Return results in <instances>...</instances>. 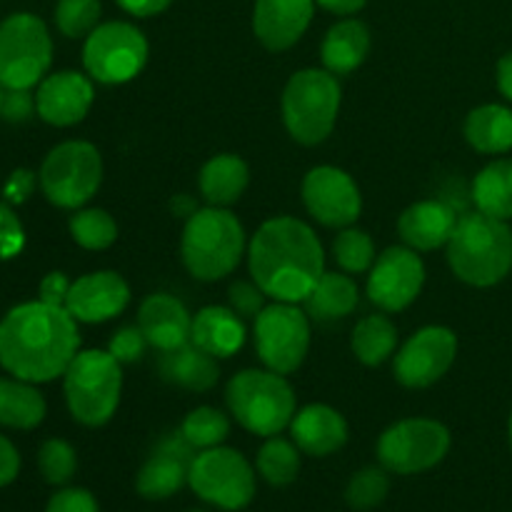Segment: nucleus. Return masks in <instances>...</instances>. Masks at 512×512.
<instances>
[{"instance_id":"1","label":"nucleus","mask_w":512,"mask_h":512,"mask_svg":"<svg viewBox=\"0 0 512 512\" xmlns=\"http://www.w3.org/2000/svg\"><path fill=\"white\" fill-rule=\"evenodd\" d=\"M78 320L60 305L23 303L0 320V365L25 383H50L78 355Z\"/></svg>"},{"instance_id":"51","label":"nucleus","mask_w":512,"mask_h":512,"mask_svg":"<svg viewBox=\"0 0 512 512\" xmlns=\"http://www.w3.org/2000/svg\"><path fill=\"white\" fill-rule=\"evenodd\" d=\"M3 93H5V88L0 85V110H3Z\"/></svg>"},{"instance_id":"17","label":"nucleus","mask_w":512,"mask_h":512,"mask_svg":"<svg viewBox=\"0 0 512 512\" xmlns=\"http://www.w3.org/2000/svg\"><path fill=\"white\" fill-rule=\"evenodd\" d=\"M195 460V448L183 438V433L165 435L153 450L135 478V490L145 500H168L188 483L190 463Z\"/></svg>"},{"instance_id":"24","label":"nucleus","mask_w":512,"mask_h":512,"mask_svg":"<svg viewBox=\"0 0 512 512\" xmlns=\"http://www.w3.org/2000/svg\"><path fill=\"white\" fill-rule=\"evenodd\" d=\"M190 343L215 358H230L245 345V323L233 308L208 305L193 318Z\"/></svg>"},{"instance_id":"36","label":"nucleus","mask_w":512,"mask_h":512,"mask_svg":"<svg viewBox=\"0 0 512 512\" xmlns=\"http://www.w3.org/2000/svg\"><path fill=\"white\" fill-rule=\"evenodd\" d=\"M333 258L345 273H365L375 263V243L365 230L345 228L333 243Z\"/></svg>"},{"instance_id":"50","label":"nucleus","mask_w":512,"mask_h":512,"mask_svg":"<svg viewBox=\"0 0 512 512\" xmlns=\"http://www.w3.org/2000/svg\"><path fill=\"white\" fill-rule=\"evenodd\" d=\"M498 88L505 98L512 100V53L503 55L498 63Z\"/></svg>"},{"instance_id":"21","label":"nucleus","mask_w":512,"mask_h":512,"mask_svg":"<svg viewBox=\"0 0 512 512\" xmlns=\"http://www.w3.org/2000/svg\"><path fill=\"white\" fill-rule=\"evenodd\" d=\"M290 435L293 443L298 445L300 453L313 455V458H325L333 455L348 443V423L343 415L330 405H305L298 410L290 423Z\"/></svg>"},{"instance_id":"53","label":"nucleus","mask_w":512,"mask_h":512,"mask_svg":"<svg viewBox=\"0 0 512 512\" xmlns=\"http://www.w3.org/2000/svg\"><path fill=\"white\" fill-rule=\"evenodd\" d=\"M190 512H208V510H190Z\"/></svg>"},{"instance_id":"39","label":"nucleus","mask_w":512,"mask_h":512,"mask_svg":"<svg viewBox=\"0 0 512 512\" xmlns=\"http://www.w3.org/2000/svg\"><path fill=\"white\" fill-rule=\"evenodd\" d=\"M38 468L45 483L55 485V488H63V485H68L70 480L75 478V470H78V455H75L73 445L65 443V440L60 438L45 440V443L40 445Z\"/></svg>"},{"instance_id":"31","label":"nucleus","mask_w":512,"mask_h":512,"mask_svg":"<svg viewBox=\"0 0 512 512\" xmlns=\"http://www.w3.org/2000/svg\"><path fill=\"white\" fill-rule=\"evenodd\" d=\"M473 200L490 218H512V158L493 160L475 175Z\"/></svg>"},{"instance_id":"45","label":"nucleus","mask_w":512,"mask_h":512,"mask_svg":"<svg viewBox=\"0 0 512 512\" xmlns=\"http://www.w3.org/2000/svg\"><path fill=\"white\" fill-rule=\"evenodd\" d=\"M20 473V453L5 435H0V488L15 483Z\"/></svg>"},{"instance_id":"49","label":"nucleus","mask_w":512,"mask_h":512,"mask_svg":"<svg viewBox=\"0 0 512 512\" xmlns=\"http://www.w3.org/2000/svg\"><path fill=\"white\" fill-rule=\"evenodd\" d=\"M315 3H318L320 8L328 10V13L353 15V13H358V10H363L368 0H315Z\"/></svg>"},{"instance_id":"27","label":"nucleus","mask_w":512,"mask_h":512,"mask_svg":"<svg viewBox=\"0 0 512 512\" xmlns=\"http://www.w3.org/2000/svg\"><path fill=\"white\" fill-rule=\"evenodd\" d=\"M200 195L215 208H228L243 198L250 183L248 163L238 155H215L200 170Z\"/></svg>"},{"instance_id":"3","label":"nucleus","mask_w":512,"mask_h":512,"mask_svg":"<svg viewBox=\"0 0 512 512\" xmlns=\"http://www.w3.org/2000/svg\"><path fill=\"white\" fill-rule=\"evenodd\" d=\"M448 263L463 283L490 288L512 270V230L508 220L475 213L463 215L448 240Z\"/></svg>"},{"instance_id":"37","label":"nucleus","mask_w":512,"mask_h":512,"mask_svg":"<svg viewBox=\"0 0 512 512\" xmlns=\"http://www.w3.org/2000/svg\"><path fill=\"white\" fill-rule=\"evenodd\" d=\"M390 493V478L385 468H363L350 478L345 488V500L353 510H373L383 505Z\"/></svg>"},{"instance_id":"18","label":"nucleus","mask_w":512,"mask_h":512,"mask_svg":"<svg viewBox=\"0 0 512 512\" xmlns=\"http://www.w3.org/2000/svg\"><path fill=\"white\" fill-rule=\"evenodd\" d=\"M130 303V288L123 275L98 270L75 280L65 298V310L78 323H105L123 313Z\"/></svg>"},{"instance_id":"44","label":"nucleus","mask_w":512,"mask_h":512,"mask_svg":"<svg viewBox=\"0 0 512 512\" xmlns=\"http://www.w3.org/2000/svg\"><path fill=\"white\" fill-rule=\"evenodd\" d=\"M23 248V225L13 210L0 203V258H13Z\"/></svg>"},{"instance_id":"35","label":"nucleus","mask_w":512,"mask_h":512,"mask_svg":"<svg viewBox=\"0 0 512 512\" xmlns=\"http://www.w3.org/2000/svg\"><path fill=\"white\" fill-rule=\"evenodd\" d=\"M70 235L85 250H105L118 240V223L108 210H78L70 218Z\"/></svg>"},{"instance_id":"8","label":"nucleus","mask_w":512,"mask_h":512,"mask_svg":"<svg viewBox=\"0 0 512 512\" xmlns=\"http://www.w3.org/2000/svg\"><path fill=\"white\" fill-rule=\"evenodd\" d=\"M38 183L45 198L58 208H80L103 183V158L98 148L85 140L60 143L45 155Z\"/></svg>"},{"instance_id":"47","label":"nucleus","mask_w":512,"mask_h":512,"mask_svg":"<svg viewBox=\"0 0 512 512\" xmlns=\"http://www.w3.org/2000/svg\"><path fill=\"white\" fill-rule=\"evenodd\" d=\"M35 188V175L30 173V170H15L13 175H10V180L5 183V198H8V203H25V200L30 198V193H33Z\"/></svg>"},{"instance_id":"34","label":"nucleus","mask_w":512,"mask_h":512,"mask_svg":"<svg viewBox=\"0 0 512 512\" xmlns=\"http://www.w3.org/2000/svg\"><path fill=\"white\" fill-rule=\"evenodd\" d=\"M180 433L200 453V450L218 448L225 443V438L230 435V420L218 408L203 405V408H195L185 415Z\"/></svg>"},{"instance_id":"43","label":"nucleus","mask_w":512,"mask_h":512,"mask_svg":"<svg viewBox=\"0 0 512 512\" xmlns=\"http://www.w3.org/2000/svg\"><path fill=\"white\" fill-rule=\"evenodd\" d=\"M33 113H38V105H35V95L30 90L5 88L0 118H5L8 123H25Z\"/></svg>"},{"instance_id":"5","label":"nucleus","mask_w":512,"mask_h":512,"mask_svg":"<svg viewBox=\"0 0 512 512\" xmlns=\"http://www.w3.org/2000/svg\"><path fill=\"white\" fill-rule=\"evenodd\" d=\"M233 418L248 433L273 438L295 418V393L288 380L273 370H243L225 388Z\"/></svg>"},{"instance_id":"15","label":"nucleus","mask_w":512,"mask_h":512,"mask_svg":"<svg viewBox=\"0 0 512 512\" xmlns=\"http://www.w3.org/2000/svg\"><path fill=\"white\" fill-rule=\"evenodd\" d=\"M425 283V265L418 250L388 248L375 258L368 275V298L385 313H400L420 295Z\"/></svg>"},{"instance_id":"9","label":"nucleus","mask_w":512,"mask_h":512,"mask_svg":"<svg viewBox=\"0 0 512 512\" xmlns=\"http://www.w3.org/2000/svg\"><path fill=\"white\" fill-rule=\"evenodd\" d=\"M53 63L48 25L33 13H15L0 23V85L30 90Z\"/></svg>"},{"instance_id":"12","label":"nucleus","mask_w":512,"mask_h":512,"mask_svg":"<svg viewBox=\"0 0 512 512\" xmlns=\"http://www.w3.org/2000/svg\"><path fill=\"white\" fill-rule=\"evenodd\" d=\"M148 63V40L135 25L103 23L85 38L83 65L90 78L105 85L133 80Z\"/></svg>"},{"instance_id":"28","label":"nucleus","mask_w":512,"mask_h":512,"mask_svg":"<svg viewBox=\"0 0 512 512\" xmlns=\"http://www.w3.org/2000/svg\"><path fill=\"white\" fill-rule=\"evenodd\" d=\"M305 303V313L318 323H333L343 320L358 308V285L353 278L340 273H323Z\"/></svg>"},{"instance_id":"16","label":"nucleus","mask_w":512,"mask_h":512,"mask_svg":"<svg viewBox=\"0 0 512 512\" xmlns=\"http://www.w3.org/2000/svg\"><path fill=\"white\" fill-rule=\"evenodd\" d=\"M303 203L325 228H348L363 210V195L345 170L318 165L303 180Z\"/></svg>"},{"instance_id":"40","label":"nucleus","mask_w":512,"mask_h":512,"mask_svg":"<svg viewBox=\"0 0 512 512\" xmlns=\"http://www.w3.org/2000/svg\"><path fill=\"white\" fill-rule=\"evenodd\" d=\"M148 340H145L143 330L138 325H128V328H120L118 333L110 338L108 353L118 360L120 365L123 363H138L140 358L145 355V348H148Z\"/></svg>"},{"instance_id":"19","label":"nucleus","mask_w":512,"mask_h":512,"mask_svg":"<svg viewBox=\"0 0 512 512\" xmlns=\"http://www.w3.org/2000/svg\"><path fill=\"white\" fill-rule=\"evenodd\" d=\"M93 98V83L83 73L60 70V73L40 80L35 105H38V115L45 123L55 125V128H68V125L80 123L88 115Z\"/></svg>"},{"instance_id":"22","label":"nucleus","mask_w":512,"mask_h":512,"mask_svg":"<svg viewBox=\"0 0 512 512\" xmlns=\"http://www.w3.org/2000/svg\"><path fill=\"white\" fill-rule=\"evenodd\" d=\"M138 328L143 330L145 340L153 348L165 353V350L180 348V345L188 343L193 318H190L188 308L178 298L168 293H155L148 295L140 305Z\"/></svg>"},{"instance_id":"26","label":"nucleus","mask_w":512,"mask_h":512,"mask_svg":"<svg viewBox=\"0 0 512 512\" xmlns=\"http://www.w3.org/2000/svg\"><path fill=\"white\" fill-rule=\"evenodd\" d=\"M370 53V30L368 25L360 20H340L328 30L323 40V55L325 70L333 75H348L358 70L365 63Z\"/></svg>"},{"instance_id":"33","label":"nucleus","mask_w":512,"mask_h":512,"mask_svg":"<svg viewBox=\"0 0 512 512\" xmlns=\"http://www.w3.org/2000/svg\"><path fill=\"white\" fill-rule=\"evenodd\" d=\"M260 478L273 488H288L300 473V448L290 440L268 438V443L258 450V460H255Z\"/></svg>"},{"instance_id":"20","label":"nucleus","mask_w":512,"mask_h":512,"mask_svg":"<svg viewBox=\"0 0 512 512\" xmlns=\"http://www.w3.org/2000/svg\"><path fill=\"white\" fill-rule=\"evenodd\" d=\"M315 0H255L253 33L268 50H288L308 30Z\"/></svg>"},{"instance_id":"6","label":"nucleus","mask_w":512,"mask_h":512,"mask_svg":"<svg viewBox=\"0 0 512 512\" xmlns=\"http://www.w3.org/2000/svg\"><path fill=\"white\" fill-rule=\"evenodd\" d=\"M65 403L85 428H100L115 415L123 390V370L108 350H83L63 375Z\"/></svg>"},{"instance_id":"10","label":"nucleus","mask_w":512,"mask_h":512,"mask_svg":"<svg viewBox=\"0 0 512 512\" xmlns=\"http://www.w3.org/2000/svg\"><path fill=\"white\" fill-rule=\"evenodd\" d=\"M188 485L203 503L218 510H245L255 498V470L233 448L200 450L190 463Z\"/></svg>"},{"instance_id":"46","label":"nucleus","mask_w":512,"mask_h":512,"mask_svg":"<svg viewBox=\"0 0 512 512\" xmlns=\"http://www.w3.org/2000/svg\"><path fill=\"white\" fill-rule=\"evenodd\" d=\"M68 278L63 273H50L45 275L43 283H40V300L50 305H60L65 308V298H68V290H70Z\"/></svg>"},{"instance_id":"25","label":"nucleus","mask_w":512,"mask_h":512,"mask_svg":"<svg viewBox=\"0 0 512 512\" xmlns=\"http://www.w3.org/2000/svg\"><path fill=\"white\" fill-rule=\"evenodd\" d=\"M158 370L163 375V380L178 385V388L193 390V393H205L220 378L218 358L205 353L203 348H198L190 340L185 345H180V348L165 350L160 355Z\"/></svg>"},{"instance_id":"38","label":"nucleus","mask_w":512,"mask_h":512,"mask_svg":"<svg viewBox=\"0 0 512 512\" xmlns=\"http://www.w3.org/2000/svg\"><path fill=\"white\" fill-rule=\"evenodd\" d=\"M100 0H58L55 25L65 38H88L100 25Z\"/></svg>"},{"instance_id":"2","label":"nucleus","mask_w":512,"mask_h":512,"mask_svg":"<svg viewBox=\"0 0 512 512\" xmlns=\"http://www.w3.org/2000/svg\"><path fill=\"white\" fill-rule=\"evenodd\" d=\"M250 275L268 298L303 303L325 273V253L308 223L290 215L265 220L250 240Z\"/></svg>"},{"instance_id":"32","label":"nucleus","mask_w":512,"mask_h":512,"mask_svg":"<svg viewBox=\"0 0 512 512\" xmlns=\"http://www.w3.org/2000/svg\"><path fill=\"white\" fill-rule=\"evenodd\" d=\"M350 345L360 363L375 368V365L385 363L398 348V328L385 315H368L355 325Z\"/></svg>"},{"instance_id":"30","label":"nucleus","mask_w":512,"mask_h":512,"mask_svg":"<svg viewBox=\"0 0 512 512\" xmlns=\"http://www.w3.org/2000/svg\"><path fill=\"white\" fill-rule=\"evenodd\" d=\"M465 138L478 153H508L512 150V110L505 105H480L465 120Z\"/></svg>"},{"instance_id":"4","label":"nucleus","mask_w":512,"mask_h":512,"mask_svg":"<svg viewBox=\"0 0 512 512\" xmlns=\"http://www.w3.org/2000/svg\"><path fill=\"white\" fill-rule=\"evenodd\" d=\"M245 250V230L225 208L195 210L183 228L180 253L193 278L213 283L238 268Z\"/></svg>"},{"instance_id":"29","label":"nucleus","mask_w":512,"mask_h":512,"mask_svg":"<svg viewBox=\"0 0 512 512\" xmlns=\"http://www.w3.org/2000/svg\"><path fill=\"white\" fill-rule=\"evenodd\" d=\"M48 405L33 383L20 378H0V425L13 430H33L45 420Z\"/></svg>"},{"instance_id":"42","label":"nucleus","mask_w":512,"mask_h":512,"mask_svg":"<svg viewBox=\"0 0 512 512\" xmlns=\"http://www.w3.org/2000/svg\"><path fill=\"white\" fill-rule=\"evenodd\" d=\"M45 512H100L98 500L83 488H60L45 505Z\"/></svg>"},{"instance_id":"11","label":"nucleus","mask_w":512,"mask_h":512,"mask_svg":"<svg viewBox=\"0 0 512 512\" xmlns=\"http://www.w3.org/2000/svg\"><path fill=\"white\" fill-rule=\"evenodd\" d=\"M450 450V430L438 420L408 418L390 425L378 440V460L388 473L418 475L433 470Z\"/></svg>"},{"instance_id":"13","label":"nucleus","mask_w":512,"mask_h":512,"mask_svg":"<svg viewBox=\"0 0 512 512\" xmlns=\"http://www.w3.org/2000/svg\"><path fill=\"white\" fill-rule=\"evenodd\" d=\"M255 348L268 370L280 375L295 373L310 350L308 313L295 303L268 305L255 318Z\"/></svg>"},{"instance_id":"48","label":"nucleus","mask_w":512,"mask_h":512,"mask_svg":"<svg viewBox=\"0 0 512 512\" xmlns=\"http://www.w3.org/2000/svg\"><path fill=\"white\" fill-rule=\"evenodd\" d=\"M123 10H128L130 15H138V18H150V15H158L163 10L170 8L173 0H115Z\"/></svg>"},{"instance_id":"7","label":"nucleus","mask_w":512,"mask_h":512,"mask_svg":"<svg viewBox=\"0 0 512 512\" xmlns=\"http://www.w3.org/2000/svg\"><path fill=\"white\" fill-rule=\"evenodd\" d=\"M340 113V83L330 70L305 68L283 90V120L293 140L318 145L333 133Z\"/></svg>"},{"instance_id":"41","label":"nucleus","mask_w":512,"mask_h":512,"mask_svg":"<svg viewBox=\"0 0 512 512\" xmlns=\"http://www.w3.org/2000/svg\"><path fill=\"white\" fill-rule=\"evenodd\" d=\"M265 298L268 295L253 283H233L228 290L230 308L240 315V318H258L265 310Z\"/></svg>"},{"instance_id":"52","label":"nucleus","mask_w":512,"mask_h":512,"mask_svg":"<svg viewBox=\"0 0 512 512\" xmlns=\"http://www.w3.org/2000/svg\"><path fill=\"white\" fill-rule=\"evenodd\" d=\"M510 445H512V415H510Z\"/></svg>"},{"instance_id":"23","label":"nucleus","mask_w":512,"mask_h":512,"mask_svg":"<svg viewBox=\"0 0 512 512\" xmlns=\"http://www.w3.org/2000/svg\"><path fill=\"white\" fill-rule=\"evenodd\" d=\"M458 220L453 205L443 200H420L400 215L398 233L408 248L428 253L448 245Z\"/></svg>"},{"instance_id":"14","label":"nucleus","mask_w":512,"mask_h":512,"mask_svg":"<svg viewBox=\"0 0 512 512\" xmlns=\"http://www.w3.org/2000/svg\"><path fill=\"white\" fill-rule=\"evenodd\" d=\"M458 338L450 328L428 325L410 335L408 343L395 355V378L405 388H430L438 383L455 363Z\"/></svg>"}]
</instances>
